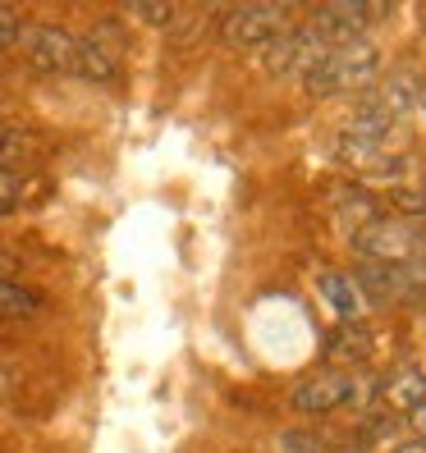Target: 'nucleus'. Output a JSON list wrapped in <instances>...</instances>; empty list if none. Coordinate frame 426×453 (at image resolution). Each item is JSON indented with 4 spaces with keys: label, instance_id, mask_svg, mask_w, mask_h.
<instances>
[{
    "label": "nucleus",
    "instance_id": "obj_20",
    "mask_svg": "<svg viewBox=\"0 0 426 453\" xmlns=\"http://www.w3.org/2000/svg\"><path fill=\"white\" fill-rule=\"evenodd\" d=\"M408 417H413V426H417V435L426 440V403H422V408H413ZM422 449H426V444H422Z\"/></svg>",
    "mask_w": 426,
    "mask_h": 453
},
{
    "label": "nucleus",
    "instance_id": "obj_3",
    "mask_svg": "<svg viewBox=\"0 0 426 453\" xmlns=\"http://www.w3.org/2000/svg\"><path fill=\"white\" fill-rule=\"evenodd\" d=\"M381 10H371V5H358V0H335V5H321L312 19H307V37L312 42H321V46H349L362 37V28L371 19H376Z\"/></svg>",
    "mask_w": 426,
    "mask_h": 453
},
{
    "label": "nucleus",
    "instance_id": "obj_18",
    "mask_svg": "<svg viewBox=\"0 0 426 453\" xmlns=\"http://www.w3.org/2000/svg\"><path fill=\"white\" fill-rule=\"evenodd\" d=\"M19 193H23V183L14 174H0V216H10V211L19 206Z\"/></svg>",
    "mask_w": 426,
    "mask_h": 453
},
{
    "label": "nucleus",
    "instance_id": "obj_13",
    "mask_svg": "<svg viewBox=\"0 0 426 453\" xmlns=\"http://www.w3.org/2000/svg\"><path fill=\"white\" fill-rule=\"evenodd\" d=\"M321 293H326V303L344 316V321H353L358 316V284H353V275H344V271H321Z\"/></svg>",
    "mask_w": 426,
    "mask_h": 453
},
{
    "label": "nucleus",
    "instance_id": "obj_11",
    "mask_svg": "<svg viewBox=\"0 0 426 453\" xmlns=\"http://www.w3.org/2000/svg\"><path fill=\"white\" fill-rule=\"evenodd\" d=\"M371 353V330L362 321H344L326 334V357L330 362H362Z\"/></svg>",
    "mask_w": 426,
    "mask_h": 453
},
{
    "label": "nucleus",
    "instance_id": "obj_4",
    "mask_svg": "<svg viewBox=\"0 0 426 453\" xmlns=\"http://www.w3.org/2000/svg\"><path fill=\"white\" fill-rule=\"evenodd\" d=\"M358 398V380L344 376V371H321V376L303 380L294 394H289V408L298 417H330L335 408L353 403Z\"/></svg>",
    "mask_w": 426,
    "mask_h": 453
},
{
    "label": "nucleus",
    "instance_id": "obj_14",
    "mask_svg": "<svg viewBox=\"0 0 426 453\" xmlns=\"http://www.w3.org/2000/svg\"><path fill=\"white\" fill-rule=\"evenodd\" d=\"M390 206L399 211V216L422 220V216H426V179H413V183H399V188H390Z\"/></svg>",
    "mask_w": 426,
    "mask_h": 453
},
{
    "label": "nucleus",
    "instance_id": "obj_19",
    "mask_svg": "<svg viewBox=\"0 0 426 453\" xmlns=\"http://www.w3.org/2000/svg\"><path fill=\"white\" fill-rule=\"evenodd\" d=\"M138 14H143L147 23H166V19H170V10H166V5H143Z\"/></svg>",
    "mask_w": 426,
    "mask_h": 453
},
{
    "label": "nucleus",
    "instance_id": "obj_1",
    "mask_svg": "<svg viewBox=\"0 0 426 453\" xmlns=\"http://www.w3.org/2000/svg\"><path fill=\"white\" fill-rule=\"evenodd\" d=\"M381 69V56L371 42H349V46H330L321 60H316L307 73H303V88L312 96H335V92H353V88H367Z\"/></svg>",
    "mask_w": 426,
    "mask_h": 453
},
{
    "label": "nucleus",
    "instance_id": "obj_15",
    "mask_svg": "<svg viewBox=\"0 0 426 453\" xmlns=\"http://www.w3.org/2000/svg\"><path fill=\"white\" fill-rule=\"evenodd\" d=\"M28 161V138L14 128H0V174H14V165Z\"/></svg>",
    "mask_w": 426,
    "mask_h": 453
},
{
    "label": "nucleus",
    "instance_id": "obj_17",
    "mask_svg": "<svg viewBox=\"0 0 426 453\" xmlns=\"http://www.w3.org/2000/svg\"><path fill=\"white\" fill-rule=\"evenodd\" d=\"M19 37H23V19L14 10H0V56H5Z\"/></svg>",
    "mask_w": 426,
    "mask_h": 453
},
{
    "label": "nucleus",
    "instance_id": "obj_6",
    "mask_svg": "<svg viewBox=\"0 0 426 453\" xmlns=\"http://www.w3.org/2000/svg\"><path fill=\"white\" fill-rule=\"evenodd\" d=\"M74 46H78V37L69 28L42 23V28H33L23 37V56H28V65L37 73H69L74 69Z\"/></svg>",
    "mask_w": 426,
    "mask_h": 453
},
{
    "label": "nucleus",
    "instance_id": "obj_2",
    "mask_svg": "<svg viewBox=\"0 0 426 453\" xmlns=\"http://www.w3.org/2000/svg\"><path fill=\"white\" fill-rule=\"evenodd\" d=\"M353 248L367 261H385V265H417L426 271V229L404 225V220H367L362 229H353Z\"/></svg>",
    "mask_w": 426,
    "mask_h": 453
},
{
    "label": "nucleus",
    "instance_id": "obj_7",
    "mask_svg": "<svg viewBox=\"0 0 426 453\" xmlns=\"http://www.w3.org/2000/svg\"><path fill=\"white\" fill-rule=\"evenodd\" d=\"M330 46H321V42H312L303 28H289V33H280L271 46H261V60H266V69L271 73H307L316 60L326 56Z\"/></svg>",
    "mask_w": 426,
    "mask_h": 453
},
{
    "label": "nucleus",
    "instance_id": "obj_23",
    "mask_svg": "<svg viewBox=\"0 0 426 453\" xmlns=\"http://www.w3.org/2000/svg\"><path fill=\"white\" fill-rule=\"evenodd\" d=\"M394 453H426L422 444H404V449H394Z\"/></svg>",
    "mask_w": 426,
    "mask_h": 453
},
{
    "label": "nucleus",
    "instance_id": "obj_5",
    "mask_svg": "<svg viewBox=\"0 0 426 453\" xmlns=\"http://www.w3.org/2000/svg\"><path fill=\"white\" fill-rule=\"evenodd\" d=\"M221 33H225L229 46H271L280 33H289V10H280V5H244L221 23Z\"/></svg>",
    "mask_w": 426,
    "mask_h": 453
},
{
    "label": "nucleus",
    "instance_id": "obj_22",
    "mask_svg": "<svg viewBox=\"0 0 426 453\" xmlns=\"http://www.w3.org/2000/svg\"><path fill=\"white\" fill-rule=\"evenodd\" d=\"M335 453H371L367 444H344V449H335Z\"/></svg>",
    "mask_w": 426,
    "mask_h": 453
},
{
    "label": "nucleus",
    "instance_id": "obj_16",
    "mask_svg": "<svg viewBox=\"0 0 426 453\" xmlns=\"http://www.w3.org/2000/svg\"><path fill=\"white\" fill-rule=\"evenodd\" d=\"M275 453H321V440H316L312 431H284Z\"/></svg>",
    "mask_w": 426,
    "mask_h": 453
},
{
    "label": "nucleus",
    "instance_id": "obj_10",
    "mask_svg": "<svg viewBox=\"0 0 426 453\" xmlns=\"http://www.w3.org/2000/svg\"><path fill=\"white\" fill-rule=\"evenodd\" d=\"M74 69L83 73V78H92V83L115 78V69H120V46L105 37V28L92 33V37H78V46H74Z\"/></svg>",
    "mask_w": 426,
    "mask_h": 453
},
{
    "label": "nucleus",
    "instance_id": "obj_9",
    "mask_svg": "<svg viewBox=\"0 0 426 453\" xmlns=\"http://www.w3.org/2000/svg\"><path fill=\"white\" fill-rule=\"evenodd\" d=\"M376 403L385 412H413V408H422L426 403V376L417 366H394L390 376L381 380V389H376Z\"/></svg>",
    "mask_w": 426,
    "mask_h": 453
},
{
    "label": "nucleus",
    "instance_id": "obj_12",
    "mask_svg": "<svg viewBox=\"0 0 426 453\" xmlns=\"http://www.w3.org/2000/svg\"><path fill=\"white\" fill-rule=\"evenodd\" d=\"M42 311V293L28 284H14V280H0V321H23V316Z\"/></svg>",
    "mask_w": 426,
    "mask_h": 453
},
{
    "label": "nucleus",
    "instance_id": "obj_21",
    "mask_svg": "<svg viewBox=\"0 0 426 453\" xmlns=\"http://www.w3.org/2000/svg\"><path fill=\"white\" fill-rule=\"evenodd\" d=\"M10 265H14V257H10L5 248H0V275H5V271H10Z\"/></svg>",
    "mask_w": 426,
    "mask_h": 453
},
{
    "label": "nucleus",
    "instance_id": "obj_8",
    "mask_svg": "<svg viewBox=\"0 0 426 453\" xmlns=\"http://www.w3.org/2000/svg\"><path fill=\"white\" fill-rule=\"evenodd\" d=\"M358 288H367L371 298H413L426 284V271L417 265H385V261H362L358 265Z\"/></svg>",
    "mask_w": 426,
    "mask_h": 453
}]
</instances>
